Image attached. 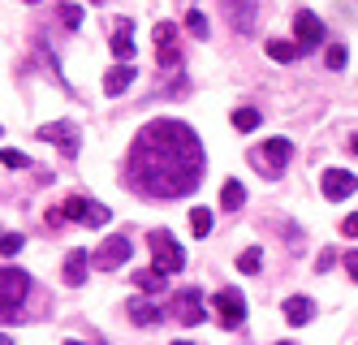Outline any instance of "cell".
Listing matches in <instances>:
<instances>
[{
    "label": "cell",
    "mask_w": 358,
    "mask_h": 345,
    "mask_svg": "<svg viewBox=\"0 0 358 345\" xmlns=\"http://www.w3.org/2000/svg\"><path fill=\"white\" fill-rule=\"evenodd\" d=\"M108 48H113V57H117V61H130V57H134V26H130V22H121L117 31H113V43H108Z\"/></svg>",
    "instance_id": "cell-18"
},
{
    "label": "cell",
    "mask_w": 358,
    "mask_h": 345,
    "mask_svg": "<svg viewBox=\"0 0 358 345\" xmlns=\"http://www.w3.org/2000/svg\"><path fill=\"white\" fill-rule=\"evenodd\" d=\"M130 255H134V246H130V233H113L104 246H99L95 255H91V268H99V272H117L121 263H130Z\"/></svg>",
    "instance_id": "cell-6"
},
{
    "label": "cell",
    "mask_w": 358,
    "mask_h": 345,
    "mask_svg": "<svg viewBox=\"0 0 358 345\" xmlns=\"http://www.w3.org/2000/svg\"><path fill=\"white\" fill-rule=\"evenodd\" d=\"M134 285L143 289V294H164V285H169V276H164L160 268H143V272H134Z\"/></svg>",
    "instance_id": "cell-19"
},
{
    "label": "cell",
    "mask_w": 358,
    "mask_h": 345,
    "mask_svg": "<svg viewBox=\"0 0 358 345\" xmlns=\"http://www.w3.org/2000/svg\"><path fill=\"white\" fill-rule=\"evenodd\" d=\"M87 268H91V251H69L65 255V285L78 289L87 281Z\"/></svg>",
    "instance_id": "cell-15"
},
{
    "label": "cell",
    "mask_w": 358,
    "mask_h": 345,
    "mask_svg": "<svg viewBox=\"0 0 358 345\" xmlns=\"http://www.w3.org/2000/svg\"><path fill=\"white\" fill-rule=\"evenodd\" d=\"M186 31L199 35V39H208V17H203L199 9H190V13H186Z\"/></svg>",
    "instance_id": "cell-25"
},
{
    "label": "cell",
    "mask_w": 358,
    "mask_h": 345,
    "mask_svg": "<svg viewBox=\"0 0 358 345\" xmlns=\"http://www.w3.org/2000/svg\"><path fill=\"white\" fill-rule=\"evenodd\" d=\"M341 233H345V237H358V211H354V216H345V220H341Z\"/></svg>",
    "instance_id": "cell-31"
},
{
    "label": "cell",
    "mask_w": 358,
    "mask_h": 345,
    "mask_svg": "<svg viewBox=\"0 0 358 345\" xmlns=\"http://www.w3.org/2000/svg\"><path fill=\"white\" fill-rule=\"evenodd\" d=\"M151 39H156V65L160 69H177V65H182V43H177V26L173 22H156Z\"/></svg>",
    "instance_id": "cell-9"
},
{
    "label": "cell",
    "mask_w": 358,
    "mask_h": 345,
    "mask_svg": "<svg viewBox=\"0 0 358 345\" xmlns=\"http://www.w3.org/2000/svg\"><path fill=\"white\" fill-rule=\"evenodd\" d=\"M65 345H83V341H65Z\"/></svg>",
    "instance_id": "cell-36"
},
{
    "label": "cell",
    "mask_w": 358,
    "mask_h": 345,
    "mask_svg": "<svg viewBox=\"0 0 358 345\" xmlns=\"http://www.w3.org/2000/svg\"><path fill=\"white\" fill-rule=\"evenodd\" d=\"M324 65H328V69H341V65H345V48H341V43H332V48L324 52Z\"/></svg>",
    "instance_id": "cell-28"
},
{
    "label": "cell",
    "mask_w": 358,
    "mask_h": 345,
    "mask_svg": "<svg viewBox=\"0 0 358 345\" xmlns=\"http://www.w3.org/2000/svg\"><path fill=\"white\" fill-rule=\"evenodd\" d=\"M345 272H350V281L358 285V251H350V255H345Z\"/></svg>",
    "instance_id": "cell-30"
},
{
    "label": "cell",
    "mask_w": 358,
    "mask_h": 345,
    "mask_svg": "<svg viewBox=\"0 0 358 345\" xmlns=\"http://www.w3.org/2000/svg\"><path fill=\"white\" fill-rule=\"evenodd\" d=\"M224 22L234 26L238 35H255V17H259V0H220Z\"/></svg>",
    "instance_id": "cell-12"
},
{
    "label": "cell",
    "mask_w": 358,
    "mask_h": 345,
    "mask_svg": "<svg viewBox=\"0 0 358 345\" xmlns=\"http://www.w3.org/2000/svg\"><path fill=\"white\" fill-rule=\"evenodd\" d=\"M332 263H337V255H332V251H324V255L315 259V272H328V268H332Z\"/></svg>",
    "instance_id": "cell-32"
},
{
    "label": "cell",
    "mask_w": 358,
    "mask_h": 345,
    "mask_svg": "<svg viewBox=\"0 0 358 345\" xmlns=\"http://www.w3.org/2000/svg\"><path fill=\"white\" fill-rule=\"evenodd\" d=\"M130 320L138 324V328H151V324H160V307L156 302H147V298H130Z\"/></svg>",
    "instance_id": "cell-17"
},
{
    "label": "cell",
    "mask_w": 358,
    "mask_h": 345,
    "mask_svg": "<svg viewBox=\"0 0 358 345\" xmlns=\"http://www.w3.org/2000/svg\"><path fill=\"white\" fill-rule=\"evenodd\" d=\"M264 48H268V57H272V61H280V65H289V61H298V57H302V48H298V43H289V39H268Z\"/></svg>",
    "instance_id": "cell-20"
},
{
    "label": "cell",
    "mask_w": 358,
    "mask_h": 345,
    "mask_svg": "<svg viewBox=\"0 0 358 345\" xmlns=\"http://www.w3.org/2000/svg\"><path fill=\"white\" fill-rule=\"evenodd\" d=\"M91 5H99V0H91Z\"/></svg>",
    "instance_id": "cell-39"
},
{
    "label": "cell",
    "mask_w": 358,
    "mask_h": 345,
    "mask_svg": "<svg viewBox=\"0 0 358 345\" xmlns=\"http://www.w3.org/2000/svg\"><path fill=\"white\" fill-rule=\"evenodd\" d=\"M246 203V190H242V181H234V177H229L224 185H220V207L224 211H238Z\"/></svg>",
    "instance_id": "cell-21"
},
{
    "label": "cell",
    "mask_w": 358,
    "mask_h": 345,
    "mask_svg": "<svg viewBox=\"0 0 358 345\" xmlns=\"http://www.w3.org/2000/svg\"><path fill=\"white\" fill-rule=\"evenodd\" d=\"M203 177V143L186 121H147L125 151V181L143 199H186Z\"/></svg>",
    "instance_id": "cell-1"
},
{
    "label": "cell",
    "mask_w": 358,
    "mask_h": 345,
    "mask_svg": "<svg viewBox=\"0 0 358 345\" xmlns=\"http://www.w3.org/2000/svg\"><path fill=\"white\" fill-rule=\"evenodd\" d=\"M134 65L130 61H121V65H113L108 73H104V95H121V91H130V83H134Z\"/></svg>",
    "instance_id": "cell-14"
},
{
    "label": "cell",
    "mask_w": 358,
    "mask_h": 345,
    "mask_svg": "<svg viewBox=\"0 0 358 345\" xmlns=\"http://www.w3.org/2000/svg\"><path fill=\"white\" fill-rule=\"evenodd\" d=\"M17 251H22V233H5V237H0V255H9V259H13Z\"/></svg>",
    "instance_id": "cell-29"
},
{
    "label": "cell",
    "mask_w": 358,
    "mask_h": 345,
    "mask_svg": "<svg viewBox=\"0 0 358 345\" xmlns=\"http://www.w3.org/2000/svg\"><path fill=\"white\" fill-rule=\"evenodd\" d=\"M289 155H294V143L289 139H268L264 147H250L246 160L259 169L264 177H280V173H285V164H289Z\"/></svg>",
    "instance_id": "cell-4"
},
{
    "label": "cell",
    "mask_w": 358,
    "mask_h": 345,
    "mask_svg": "<svg viewBox=\"0 0 358 345\" xmlns=\"http://www.w3.org/2000/svg\"><path fill=\"white\" fill-rule=\"evenodd\" d=\"M147 246H151V263H156L164 276H173V272L186 268V251L177 246V237L169 229H151L147 233Z\"/></svg>",
    "instance_id": "cell-3"
},
{
    "label": "cell",
    "mask_w": 358,
    "mask_h": 345,
    "mask_svg": "<svg viewBox=\"0 0 358 345\" xmlns=\"http://www.w3.org/2000/svg\"><path fill=\"white\" fill-rule=\"evenodd\" d=\"M61 211H65L69 220H78V225H91V229H99V225H108V220H113V211H108L104 203H95V199H83V195H69Z\"/></svg>",
    "instance_id": "cell-7"
},
{
    "label": "cell",
    "mask_w": 358,
    "mask_h": 345,
    "mask_svg": "<svg viewBox=\"0 0 358 345\" xmlns=\"http://www.w3.org/2000/svg\"><path fill=\"white\" fill-rule=\"evenodd\" d=\"M276 345H294V341H276Z\"/></svg>",
    "instance_id": "cell-37"
},
{
    "label": "cell",
    "mask_w": 358,
    "mask_h": 345,
    "mask_svg": "<svg viewBox=\"0 0 358 345\" xmlns=\"http://www.w3.org/2000/svg\"><path fill=\"white\" fill-rule=\"evenodd\" d=\"M173 320L186 324V328H199L203 320H208V307H203L199 289H177L173 294Z\"/></svg>",
    "instance_id": "cell-8"
},
{
    "label": "cell",
    "mask_w": 358,
    "mask_h": 345,
    "mask_svg": "<svg viewBox=\"0 0 358 345\" xmlns=\"http://www.w3.org/2000/svg\"><path fill=\"white\" fill-rule=\"evenodd\" d=\"M0 237H5V233H0Z\"/></svg>",
    "instance_id": "cell-40"
},
{
    "label": "cell",
    "mask_w": 358,
    "mask_h": 345,
    "mask_svg": "<svg viewBox=\"0 0 358 345\" xmlns=\"http://www.w3.org/2000/svg\"><path fill=\"white\" fill-rule=\"evenodd\" d=\"M259 121H264V113H259V108H238V113H234V129H242V134L259 129Z\"/></svg>",
    "instance_id": "cell-22"
},
{
    "label": "cell",
    "mask_w": 358,
    "mask_h": 345,
    "mask_svg": "<svg viewBox=\"0 0 358 345\" xmlns=\"http://www.w3.org/2000/svg\"><path fill=\"white\" fill-rule=\"evenodd\" d=\"M358 190V177L350 173V169H328L324 177H320V195L328 199V203H341V199H350Z\"/></svg>",
    "instance_id": "cell-13"
},
{
    "label": "cell",
    "mask_w": 358,
    "mask_h": 345,
    "mask_svg": "<svg viewBox=\"0 0 358 345\" xmlns=\"http://www.w3.org/2000/svg\"><path fill=\"white\" fill-rule=\"evenodd\" d=\"M212 307H216L224 328H242L246 324V298H242V289H220V294L212 298Z\"/></svg>",
    "instance_id": "cell-11"
},
{
    "label": "cell",
    "mask_w": 358,
    "mask_h": 345,
    "mask_svg": "<svg viewBox=\"0 0 358 345\" xmlns=\"http://www.w3.org/2000/svg\"><path fill=\"white\" fill-rule=\"evenodd\" d=\"M39 139L43 143H57L65 160H78V151H83V134H78V125H73V121H48V125H39Z\"/></svg>",
    "instance_id": "cell-5"
},
{
    "label": "cell",
    "mask_w": 358,
    "mask_h": 345,
    "mask_svg": "<svg viewBox=\"0 0 358 345\" xmlns=\"http://www.w3.org/2000/svg\"><path fill=\"white\" fill-rule=\"evenodd\" d=\"M294 35H298V48H302V52H315L320 43H328L324 22H320L311 9H298V13H294Z\"/></svg>",
    "instance_id": "cell-10"
},
{
    "label": "cell",
    "mask_w": 358,
    "mask_h": 345,
    "mask_svg": "<svg viewBox=\"0 0 358 345\" xmlns=\"http://www.w3.org/2000/svg\"><path fill=\"white\" fill-rule=\"evenodd\" d=\"M190 233H194V237H208V233H212V211H208V207H194V211H190Z\"/></svg>",
    "instance_id": "cell-23"
},
{
    "label": "cell",
    "mask_w": 358,
    "mask_h": 345,
    "mask_svg": "<svg viewBox=\"0 0 358 345\" xmlns=\"http://www.w3.org/2000/svg\"><path fill=\"white\" fill-rule=\"evenodd\" d=\"M280 311H285V320H289V324H311V320H315V302L306 298V294L285 298V307H280Z\"/></svg>",
    "instance_id": "cell-16"
},
{
    "label": "cell",
    "mask_w": 358,
    "mask_h": 345,
    "mask_svg": "<svg viewBox=\"0 0 358 345\" xmlns=\"http://www.w3.org/2000/svg\"><path fill=\"white\" fill-rule=\"evenodd\" d=\"M31 294V276L22 268H0V320L13 324L22 315V302Z\"/></svg>",
    "instance_id": "cell-2"
},
{
    "label": "cell",
    "mask_w": 358,
    "mask_h": 345,
    "mask_svg": "<svg viewBox=\"0 0 358 345\" xmlns=\"http://www.w3.org/2000/svg\"><path fill=\"white\" fill-rule=\"evenodd\" d=\"M27 5H39V0H27Z\"/></svg>",
    "instance_id": "cell-38"
},
{
    "label": "cell",
    "mask_w": 358,
    "mask_h": 345,
    "mask_svg": "<svg viewBox=\"0 0 358 345\" xmlns=\"http://www.w3.org/2000/svg\"><path fill=\"white\" fill-rule=\"evenodd\" d=\"M61 22L69 26V31H78V26H83V9L78 5H61Z\"/></svg>",
    "instance_id": "cell-26"
},
{
    "label": "cell",
    "mask_w": 358,
    "mask_h": 345,
    "mask_svg": "<svg viewBox=\"0 0 358 345\" xmlns=\"http://www.w3.org/2000/svg\"><path fill=\"white\" fill-rule=\"evenodd\" d=\"M0 345H13V341H9V332H0Z\"/></svg>",
    "instance_id": "cell-34"
},
{
    "label": "cell",
    "mask_w": 358,
    "mask_h": 345,
    "mask_svg": "<svg viewBox=\"0 0 358 345\" xmlns=\"http://www.w3.org/2000/svg\"><path fill=\"white\" fill-rule=\"evenodd\" d=\"M259 268H264V255H259V251H242V255H238V272L255 276Z\"/></svg>",
    "instance_id": "cell-24"
},
{
    "label": "cell",
    "mask_w": 358,
    "mask_h": 345,
    "mask_svg": "<svg viewBox=\"0 0 358 345\" xmlns=\"http://www.w3.org/2000/svg\"><path fill=\"white\" fill-rule=\"evenodd\" d=\"M0 164H5V169H27L31 160H27L22 151H9V147H5V151H0Z\"/></svg>",
    "instance_id": "cell-27"
},
{
    "label": "cell",
    "mask_w": 358,
    "mask_h": 345,
    "mask_svg": "<svg viewBox=\"0 0 358 345\" xmlns=\"http://www.w3.org/2000/svg\"><path fill=\"white\" fill-rule=\"evenodd\" d=\"M350 151H354V155H358V134H354V139H350Z\"/></svg>",
    "instance_id": "cell-33"
},
{
    "label": "cell",
    "mask_w": 358,
    "mask_h": 345,
    "mask_svg": "<svg viewBox=\"0 0 358 345\" xmlns=\"http://www.w3.org/2000/svg\"><path fill=\"white\" fill-rule=\"evenodd\" d=\"M173 345H190V341H173Z\"/></svg>",
    "instance_id": "cell-35"
}]
</instances>
